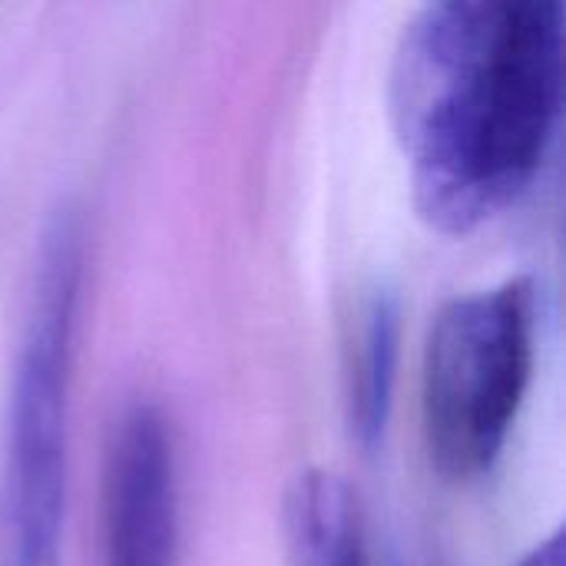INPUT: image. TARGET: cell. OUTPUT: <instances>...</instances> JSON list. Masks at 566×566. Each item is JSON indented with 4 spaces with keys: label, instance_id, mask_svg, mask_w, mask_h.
<instances>
[{
    "label": "cell",
    "instance_id": "obj_2",
    "mask_svg": "<svg viewBox=\"0 0 566 566\" xmlns=\"http://www.w3.org/2000/svg\"><path fill=\"white\" fill-rule=\"evenodd\" d=\"M83 249V219L63 202L40 235L10 371L0 444V566H60Z\"/></svg>",
    "mask_w": 566,
    "mask_h": 566
},
{
    "label": "cell",
    "instance_id": "obj_5",
    "mask_svg": "<svg viewBox=\"0 0 566 566\" xmlns=\"http://www.w3.org/2000/svg\"><path fill=\"white\" fill-rule=\"evenodd\" d=\"M401 315L388 289L368 292L352 318L345 345V405L352 438L375 451L391 418V395L398 378Z\"/></svg>",
    "mask_w": 566,
    "mask_h": 566
},
{
    "label": "cell",
    "instance_id": "obj_4",
    "mask_svg": "<svg viewBox=\"0 0 566 566\" xmlns=\"http://www.w3.org/2000/svg\"><path fill=\"white\" fill-rule=\"evenodd\" d=\"M179 461L156 401H129L109 424L99 484V566H176Z\"/></svg>",
    "mask_w": 566,
    "mask_h": 566
},
{
    "label": "cell",
    "instance_id": "obj_3",
    "mask_svg": "<svg viewBox=\"0 0 566 566\" xmlns=\"http://www.w3.org/2000/svg\"><path fill=\"white\" fill-rule=\"evenodd\" d=\"M537 292L507 279L441 305L424 342L421 421L431 468L474 484L497 464L534 375Z\"/></svg>",
    "mask_w": 566,
    "mask_h": 566
},
{
    "label": "cell",
    "instance_id": "obj_7",
    "mask_svg": "<svg viewBox=\"0 0 566 566\" xmlns=\"http://www.w3.org/2000/svg\"><path fill=\"white\" fill-rule=\"evenodd\" d=\"M564 531H554L544 544H537L517 566H564Z\"/></svg>",
    "mask_w": 566,
    "mask_h": 566
},
{
    "label": "cell",
    "instance_id": "obj_6",
    "mask_svg": "<svg viewBox=\"0 0 566 566\" xmlns=\"http://www.w3.org/2000/svg\"><path fill=\"white\" fill-rule=\"evenodd\" d=\"M285 534L295 566H371L358 497L335 471L305 468L292 481Z\"/></svg>",
    "mask_w": 566,
    "mask_h": 566
},
{
    "label": "cell",
    "instance_id": "obj_1",
    "mask_svg": "<svg viewBox=\"0 0 566 566\" xmlns=\"http://www.w3.org/2000/svg\"><path fill=\"white\" fill-rule=\"evenodd\" d=\"M564 103L557 0H441L401 30L388 70L391 129L418 216L468 235L541 176Z\"/></svg>",
    "mask_w": 566,
    "mask_h": 566
}]
</instances>
